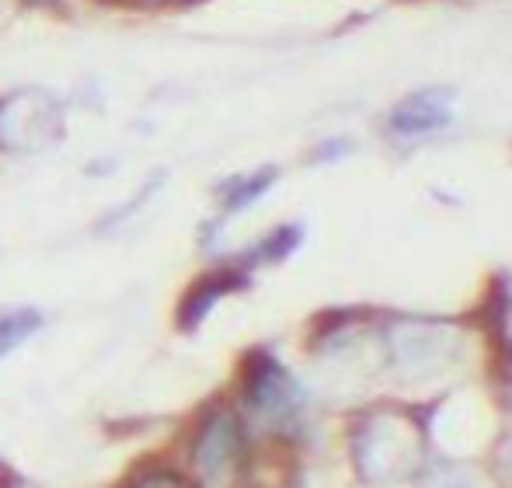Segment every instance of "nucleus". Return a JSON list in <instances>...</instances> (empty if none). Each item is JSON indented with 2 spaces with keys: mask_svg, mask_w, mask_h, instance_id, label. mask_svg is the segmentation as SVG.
Wrapping results in <instances>:
<instances>
[{
  "mask_svg": "<svg viewBox=\"0 0 512 488\" xmlns=\"http://www.w3.org/2000/svg\"><path fill=\"white\" fill-rule=\"evenodd\" d=\"M422 488H488L471 468H432Z\"/></svg>",
  "mask_w": 512,
  "mask_h": 488,
  "instance_id": "9b49d317",
  "label": "nucleus"
},
{
  "mask_svg": "<svg viewBox=\"0 0 512 488\" xmlns=\"http://www.w3.org/2000/svg\"><path fill=\"white\" fill-rule=\"evenodd\" d=\"M122 488H199V485H192V482H185L178 471H171V468H147V471H140L136 478H129Z\"/></svg>",
  "mask_w": 512,
  "mask_h": 488,
  "instance_id": "f8f14e48",
  "label": "nucleus"
},
{
  "mask_svg": "<svg viewBox=\"0 0 512 488\" xmlns=\"http://www.w3.org/2000/svg\"><path fill=\"white\" fill-rule=\"evenodd\" d=\"M502 464H506V471L512 475V440L506 443V450H502Z\"/></svg>",
  "mask_w": 512,
  "mask_h": 488,
  "instance_id": "2eb2a0df",
  "label": "nucleus"
},
{
  "mask_svg": "<svg viewBox=\"0 0 512 488\" xmlns=\"http://www.w3.org/2000/svg\"><path fill=\"white\" fill-rule=\"evenodd\" d=\"M418 429L411 426L405 415L384 412L370 419L366 426L356 429L352 436V457L363 482H401L411 475L418 464L422 443H418Z\"/></svg>",
  "mask_w": 512,
  "mask_h": 488,
  "instance_id": "f257e3e1",
  "label": "nucleus"
},
{
  "mask_svg": "<svg viewBox=\"0 0 512 488\" xmlns=\"http://www.w3.org/2000/svg\"><path fill=\"white\" fill-rule=\"evenodd\" d=\"M35 4H46V0H35Z\"/></svg>",
  "mask_w": 512,
  "mask_h": 488,
  "instance_id": "dca6fc26",
  "label": "nucleus"
},
{
  "mask_svg": "<svg viewBox=\"0 0 512 488\" xmlns=\"http://www.w3.org/2000/svg\"><path fill=\"white\" fill-rule=\"evenodd\" d=\"M300 238H304V231H300V227H293V224L276 227V231L265 234V238L241 258V265H244V269H251V265H279V262H286V258L300 248Z\"/></svg>",
  "mask_w": 512,
  "mask_h": 488,
  "instance_id": "6e6552de",
  "label": "nucleus"
},
{
  "mask_svg": "<svg viewBox=\"0 0 512 488\" xmlns=\"http://www.w3.org/2000/svg\"><path fill=\"white\" fill-rule=\"evenodd\" d=\"M453 95L450 91H418V95L405 98L398 109L391 112V133L394 136H425L453 122Z\"/></svg>",
  "mask_w": 512,
  "mask_h": 488,
  "instance_id": "0eeeda50",
  "label": "nucleus"
},
{
  "mask_svg": "<svg viewBox=\"0 0 512 488\" xmlns=\"http://www.w3.org/2000/svg\"><path fill=\"white\" fill-rule=\"evenodd\" d=\"M241 401H244V408L269 429H286L304 412V391H300V384L290 377V370L272 353H265V349H255V353L244 360Z\"/></svg>",
  "mask_w": 512,
  "mask_h": 488,
  "instance_id": "f03ea898",
  "label": "nucleus"
},
{
  "mask_svg": "<svg viewBox=\"0 0 512 488\" xmlns=\"http://www.w3.org/2000/svg\"><path fill=\"white\" fill-rule=\"evenodd\" d=\"M63 133V109L53 95L21 91L0 102V147L4 150H42Z\"/></svg>",
  "mask_w": 512,
  "mask_h": 488,
  "instance_id": "7ed1b4c3",
  "label": "nucleus"
},
{
  "mask_svg": "<svg viewBox=\"0 0 512 488\" xmlns=\"http://www.w3.org/2000/svg\"><path fill=\"white\" fill-rule=\"evenodd\" d=\"M21 482H18V475H14L11 468H7L4 461H0V488H18Z\"/></svg>",
  "mask_w": 512,
  "mask_h": 488,
  "instance_id": "4468645a",
  "label": "nucleus"
},
{
  "mask_svg": "<svg viewBox=\"0 0 512 488\" xmlns=\"http://www.w3.org/2000/svg\"><path fill=\"white\" fill-rule=\"evenodd\" d=\"M42 328V314L35 307H18V311H7L0 318V360L11 356L18 346H25L35 332Z\"/></svg>",
  "mask_w": 512,
  "mask_h": 488,
  "instance_id": "9d476101",
  "label": "nucleus"
},
{
  "mask_svg": "<svg viewBox=\"0 0 512 488\" xmlns=\"http://www.w3.org/2000/svg\"><path fill=\"white\" fill-rule=\"evenodd\" d=\"M157 189H161V178H154V182H150L147 189H140V192H136V196L129 199V203L122 206L119 213H108V217L102 220V231H105V227H112V224H122V220H126V217H133V213H136V206H143V203H147V199L154 196Z\"/></svg>",
  "mask_w": 512,
  "mask_h": 488,
  "instance_id": "ddd939ff",
  "label": "nucleus"
},
{
  "mask_svg": "<svg viewBox=\"0 0 512 488\" xmlns=\"http://www.w3.org/2000/svg\"><path fill=\"white\" fill-rule=\"evenodd\" d=\"M391 356L401 377H429L453 363V328L446 325H398L391 332Z\"/></svg>",
  "mask_w": 512,
  "mask_h": 488,
  "instance_id": "39448f33",
  "label": "nucleus"
},
{
  "mask_svg": "<svg viewBox=\"0 0 512 488\" xmlns=\"http://www.w3.org/2000/svg\"><path fill=\"white\" fill-rule=\"evenodd\" d=\"M244 286H248V269H244L241 262L223 265V269H213V272H206V276H199L196 283L189 286V293H185L182 307H178V328H182V332H196L209 318V311H213L227 293L244 290Z\"/></svg>",
  "mask_w": 512,
  "mask_h": 488,
  "instance_id": "423d86ee",
  "label": "nucleus"
},
{
  "mask_svg": "<svg viewBox=\"0 0 512 488\" xmlns=\"http://www.w3.org/2000/svg\"><path fill=\"white\" fill-rule=\"evenodd\" d=\"M276 182V168H262L258 175H248V178H230L227 185L220 189V203H223V213H241L248 210L255 199H262L265 192L272 189Z\"/></svg>",
  "mask_w": 512,
  "mask_h": 488,
  "instance_id": "1a4fd4ad",
  "label": "nucleus"
},
{
  "mask_svg": "<svg viewBox=\"0 0 512 488\" xmlns=\"http://www.w3.org/2000/svg\"><path fill=\"white\" fill-rule=\"evenodd\" d=\"M244 454H248L244 422L230 408L206 412V419L196 429V440H192V464L199 468V475L206 478L227 475L230 468H241Z\"/></svg>",
  "mask_w": 512,
  "mask_h": 488,
  "instance_id": "20e7f679",
  "label": "nucleus"
}]
</instances>
